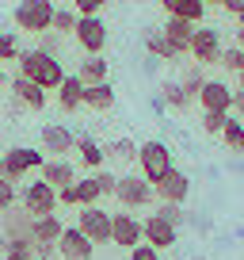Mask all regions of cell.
I'll list each match as a JSON object with an SVG mask.
<instances>
[{
	"label": "cell",
	"mask_w": 244,
	"mask_h": 260,
	"mask_svg": "<svg viewBox=\"0 0 244 260\" xmlns=\"http://www.w3.org/2000/svg\"><path fill=\"white\" fill-rule=\"evenodd\" d=\"M19 77H27V81H34L38 88L46 92H57V84L65 81V65H61V57H50L42 54V50H19Z\"/></svg>",
	"instance_id": "obj_1"
},
{
	"label": "cell",
	"mask_w": 244,
	"mask_h": 260,
	"mask_svg": "<svg viewBox=\"0 0 244 260\" xmlns=\"http://www.w3.org/2000/svg\"><path fill=\"white\" fill-rule=\"evenodd\" d=\"M114 199H118L122 211H145L153 207L156 191L141 172H118V187H114Z\"/></svg>",
	"instance_id": "obj_2"
},
{
	"label": "cell",
	"mask_w": 244,
	"mask_h": 260,
	"mask_svg": "<svg viewBox=\"0 0 244 260\" xmlns=\"http://www.w3.org/2000/svg\"><path fill=\"white\" fill-rule=\"evenodd\" d=\"M138 172L149 180V184H156V180L164 176V172L172 169V149H168V142H160V138H149V142H141L138 146Z\"/></svg>",
	"instance_id": "obj_3"
},
{
	"label": "cell",
	"mask_w": 244,
	"mask_h": 260,
	"mask_svg": "<svg viewBox=\"0 0 244 260\" xmlns=\"http://www.w3.org/2000/svg\"><path fill=\"white\" fill-rule=\"evenodd\" d=\"M42 149L34 146H12L8 153L0 157V180H12V184H19L23 176H31L34 169H42Z\"/></svg>",
	"instance_id": "obj_4"
},
{
	"label": "cell",
	"mask_w": 244,
	"mask_h": 260,
	"mask_svg": "<svg viewBox=\"0 0 244 260\" xmlns=\"http://www.w3.org/2000/svg\"><path fill=\"white\" fill-rule=\"evenodd\" d=\"M54 0H19L16 12H12V19H16L19 31H31V35H42L50 31V23H54Z\"/></svg>",
	"instance_id": "obj_5"
},
{
	"label": "cell",
	"mask_w": 244,
	"mask_h": 260,
	"mask_svg": "<svg viewBox=\"0 0 244 260\" xmlns=\"http://www.w3.org/2000/svg\"><path fill=\"white\" fill-rule=\"evenodd\" d=\"M19 207H23L31 218H42V214H57V191L38 176V180H31L27 187H19Z\"/></svg>",
	"instance_id": "obj_6"
},
{
	"label": "cell",
	"mask_w": 244,
	"mask_h": 260,
	"mask_svg": "<svg viewBox=\"0 0 244 260\" xmlns=\"http://www.w3.org/2000/svg\"><path fill=\"white\" fill-rule=\"evenodd\" d=\"M76 230H80L84 237H88L92 245H111V214L103 211V207H76V222H73Z\"/></svg>",
	"instance_id": "obj_7"
},
{
	"label": "cell",
	"mask_w": 244,
	"mask_h": 260,
	"mask_svg": "<svg viewBox=\"0 0 244 260\" xmlns=\"http://www.w3.org/2000/svg\"><path fill=\"white\" fill-rule=\"evenodd\" d=\"M221 31L218 27H195V35H191V46H187V54L195 57L198 65H218V57H221Z\"/></svg>",
	"instance_id": "obj_8"
},
{
	"label": "cell",
	"mask_w": 244,
	"mask_h": 260,
	"mask_svg": "<svg viewBox=\"0 0 244 260\" xmlns=\"http://www.w3.org/2000/svg\"><path fill=\"white\" fill-rule=\"evenodd\" d=\"M153 191H156V199H160V203H179V207H183V203H187V195H191V176H187L183 169H176V165H172V169L153 184Z\"/></svg>",
	"instance_id": "obj_9"
},
{
	"label": "cell",
	"mask_w": 244,
	"mask_h": 260,
	"mask_svg": "<svg viewBox=\"0 0 244 260\" xmlns=\"http://www.w3.org/2000/svg\"><path fill=\"white\" fill-rule=\"evenodd\" d=\"M73 39H76V46H80L84 54H103V46H107V23L99 16H80V19H76Z\"/></svg>",
	"instance_id": "obj_10"
},
{
	"label": "cell",
	"mask_w": 244,
	"mask_h": 260,
	"mask_svg": "<svg viewBox=\"0 0 244 260\" xmlns=\"http://www.w3.org/2000/svg\"><path fill=\"white\" fill-rule=\"evenodd\" d=\"M111 245H118V249H134V245H141V218L134 211L111 214Z\"/></svg>",
	"instance_id": "obj_11"
},
{
	"label": "cell",
	"mask_w": 244,
	"mask_h": 260,
	"mask_svg": "<svg viewBox=\"0 0 244 260\" xmlns=\"http://www.w3.org/2000/svg\"><path fill=\"white\" fill-rule=\"evenodd\" d=\"M198 104H202V111H233V88H229L221 77H206V84L198 88Z\"/></svg>",
	"instance_id": "obj_12"
},
{
	"label": "cell",
	"mask_w": 244,
	"mask_h": 260,
	"mask_svg": "<svg viewBox=\"0 0 244 260\" xmlns=\"http://www.w3.org/2000/svg\"><path fill=\"white\" fill-rule=\"evenodd\" d=\"M141 241L153 245L156 252H164V249H172V245L179 241V230L172 226V222H164V218H156V214H149V218L141 222Z\"/></svg>",
	"instance_id": "obj_13"
},
{
	"label": "cell",
	"mask_w": 244,
	"mask_h": 260,
	"mask_svg": "<svg viewBox=\"0 0 244 260\" xmlns=\"http://www.w3.org/2000/svg\"><path fill=\"white\" fill-rule=\"evenodd\" d=\"M76 146V134L69 126H61V122H46L42 126V153L50 157H69Z\"/></svg>",
	"instance_id": "obj_14"
},
{
	"label": "cell",
	"mask_w": 244,
	"mask_h": 260,
	"mask_svg": "<svg viewBox=\"0 0 244 260\" xmlns=\"http://www.w3.org/2000/svg\"><path fill=\"white\" fill-rule=\"evenodd\" d=\"M57 252H61V260H92L96 256V245H92L76 226H65L61 237H57Z\"/></svg>",
	"instance_id": "obj_15"
},
{
	"label": "cell",
	"mask_w": 244,
	"mask_h": 260,
	"mask_svg": "<svg viewBox=\"0 0 244 260\" xmlns=\"http://www.w3.org/2000/svg\"><path fill=\"white\" fill-rule=\"evenodd\" d=\"M38 172H42V180H46L54 191H61V187L76 184V165L69 161V157H46Z\"/></svg>",
	"instance_id": "obj_16"
},
{
	"label": "cell",
	"mask_w": 244,
	"mask_h": 260,
	"mask_svg": "<svg viewBox=\"0 0 244 260\" xmlns=\"http://www.w3.org/2000/svg\"><path fill=\"white\" fill-rule=\"evenodd\" d=\"M31 214L23 211V207H8V211L0 214V234L8 237V241H31Z\"/></svg>",
	"instance_id": "obj_17"
},
{
	"label": "cell",
	"mask_w": 244,
	"mask_h": 260,
	"mask_svg": "<svg viewBox=\"0 0 244 260\" xmlns=\"http://www.w3.org/2000/svg\"><path fill=\"white\" fill-rule=\"evenodd\" d=\"M12 96H16V104L27 107V111H42V107L50 104V92L38 88L34 81H27V77H16V81H12Z\"/></svg>",
	"instance_id": "obj_18"
},
{
	"label": "cell",
	"mask_w": 244,
	"mask_h": 260,
	"mask_svg": "<svg viewBox=\"0 0 244 260\" xmlns=\"http://www.w3.org/2000/svg\"><path fill=\"white\" fill-rule=\"evenodd\" d=\"M76 157H80V165L88 172H99V169H107V153H103V146H99L96 138H92V134H80V138H76Z\"/></svg>",
	"instance_id": "obj_19"
},
{
	"label": "cell",
	"mask_w": 244,
	"mask_h": 260,
	"mask_svg": "<svg viewBox=\"0 0 244 260\" xmlns=\"http://www.w3.org/2000/svg\"><path fill=\"white\" fill-rule=\"evenodd\" d=\"M57 107H61V111H76V107H84V81L76 73H65V81L57 84Z\"/></svg>",
	"instance_id": "obj_20"
},
{
	"label": "cell",
	"mask_w": 244,
	"mask_h": 260,
	"mask_svg": "<svg viewBox=\"0 0 244 260\" xmlns=\"http://www.w3.org/2000/svg\"><path fill=\"white\" fill-rule=\"evenodd\" d=\"M61 230H65V222L57 218V214H42V218L31 222V241L34 245H57Z\"/></svg>",
	"instance_id": "obj_21"
},
{
	"label": "cell",
	"mask_w": 244,
	"mask_h": 260,
	"mask_svg": "<svg viewBox=\"0 0 244 260\" xmlns=\"http://www.w3.org/2000/svg\"><path fill=\"white\" fill-rule=\"evenodd\" d=\"M160 31H164V39H168L172 46L179 50V54H187V46H191V35H195V23H187V19H179V16H168Z\"/></svg>",
	"instance_id": "obj_22"
},
{
	"label": "cell",
	"mask_w": 244,
	"mask_h": 260,
	"mask_svg": "<svg viewBox=\"0 0 244 260\" xmlns=\"http://www.w3.org/2000/svg\"><path fill=\"white\" fill-rule=\"evenodd\" d=\"M103 153H107L111 165H122V172H126V165L138 161V142H134V138H114V142L103 146Z\"/></svg>",
	"instance_id": "obj_23"
},
{
	"label": "cell",
	"mask_w": 244,
	"mask_h": 260,
	"mask_svg": "<svg viewBox=\"0 0 244 260\" xmlns=\"http://www.w3.org/2000/svg\"><path fill=\"white\" fill-rule=\"evenodd\" d=\"M107 69H111V65H107L103 54H84V61L76 65V77H80L84 84H103L107 81Z\"/></svg>",
	"instance_id": "obj_24"
},
{
	"label": "cell",
	"mask_w": 244,
	"mask_h": 260,
	"mask_svg": "<svg viewBox=\"0 0 244 260\" xmlns=\"http://www.w3.org/2000/svg\"><path fill=\"white\" fill-rule=\"evenodd\" d=\"M145 50H149V57H156V61H179V57H183L168 39H164V31H153V27L145 31Z\"/></svg>",
	"instance_id": "obj_25"
},
{
	"label": "cell",
	"mask_w": 244,
	"mask_h": 260,
	"mask_svg": "<svg viewBox=\"0 0 244 260\" xmlns=\"http://www.w3.org/2000/svg\"><path fill=\"white\" fill-rule=\"evenodd\" d=\"M84 107H92V111H111L114 107V88L111 84H84Z\"/></svg>",
	"instance_id": "obj_26"
},
{
	"label": "cell",
	"mask_w": 244,
	"mask_h": 260,
	"mask_svg": "<svg viewBox=\"0 0 244 260\" xmlns=\"http://www.w3.org/2000/svg\"><path fill=\"white\" fill-rule=\"evenodd\" d=\"M160 104H164V107H172V111H187L195 100H191L187 92L179 88V81H164V88H160Z\"/></svg>",
	"instance_id": "obj_27"
},
{
	"label": "cell",
	"mask_w": 244,
	"mask_h": 260,
	"mask_svg": "<svg viewBox=\"0 0 244 260\" xmlns=\"http://www.w3.org/2000/svg\"><path fill=\"white\" fill-rule=\"evenodd\" d=\"M221 142H225V149H229V153H240V157H244V119L229 115L225 130H221Z\"/></svg>",
	"instance_id": "obj_28"
},
{
	"label": "cell",
	"mask_w": 244,
	"mask_h": 260,
	"mask_svg": "<svg viewBox=\"0 0 244 260\" xmlns=\"http://www.w3.org/2000/svg\"><path fill=\"white\" fill-rule=\"evenodd\" d=\"M76 19H80V16H76L73 4H57V8H54V23H50V31H54V35H73V31H76Z\"/></svg>",
	"instance_id": "obj_29"
},
{
	"label": "cell",
	"mask_w": 244,
	"mask_h": 260,
	"mask_svg": "<svg viewBox=\"0 0 244 260\" xmlns=\"http://www.w3.org/2000/svg\"><path fill=\"white\" fill-rule=\"evenodd\" d=\"M76 199H80V207H96L99 203V199H103V195H99V184H96V176H92V172H88V176H76Z\"/></svg>",
	"instance_id": "obj_30"
},
{
	"label": "cell",
	"mask_w": 244,
	"mask_h": 260,
	"mask_svg": "<svg viewBox=\"0 0 244 260\" xmlns=\"http://www.w3.org/2000/svg\"><path fill=\"white\" fill-rule=\"evenodd\" d=\"M202 84H206V73H202V65H187V73L179 77V88H183V92H187L191 100H195Z\"/></svg>",
	"instance_id": "obj_31"
},
{
	"label": "cell",
	"mask_w": 244,
	"mask_h": 260,
	"mask_svg": "<svg viewBox=\"0 0 244 260\" xmlns=\"http://www.w3.org/2000/svg\"><path fill=\"white\" fill-rule=\"evenodd\" d=\"M0 256L4 260H34V241H8Z\"/></svg>",
	"instance_id": "obj_32"
},
{
	"label": "cell",
	"mask_w": 244,
	"mask_h": 260,
	"mask_svg": "<svg viewBox=\"0 0 244 260\" xmlns=\"http://www.w3.org/2000/svg\"><path fill=\"white\" fill-rule=\"evenodd\" d=\"M34 50H42V54H50V57H61L65 42H61V35H54V31H42V35H38V46H34Z\"/></svg>",
	"instance_id": "obj_33"
},
{
	"label": "cell",
	"mask_w": 244,
	"mask_h": 260,
	"mask_svg": "<svg viewBox=\"0 0 244 260\" xmlns=\"http://www.w3.org/2000/svg\"><path fill=\"white\" fill-rule=\"evenodd\" d=\"M92 176H96V184H99V195H111L114 199V187H118V172H111V169H99V172H92Z\"/></svg>",
	"instance_id": "obj_34"
},
{
	"label": "cell",
	"mask_w": 244,
	"mask_h": 260,
	"mask_svg": "<svg viewBox=\"0 0 244 260\" xmlns=\"http://www.w3.org/2000/svg\"><path fill=\"white\" fill-rule=\"evenodd\" d=\"M240 57H244V50H240V46H229V50H221L218 65L225 69V73H240Z\"/></svg>",
	"instance_id": "obj_35"
},
{
	"label": "cell",
	"mask_w": 244,
	"mask_h": 260,
	"mask_svg": "<svg viewBox=\"0 0 244 260\" xmlns=\"http://www.w3.org/2000/svg\"><path fill=\"white\" fill-rule=\"evenodd\" d=\"M19 203V184H12V180H0V214L8 211V207Z\"/></svg>",
	"instance_id": "obj_36"
},
{
	"label": "cell",
	"mask_w": 244,
	"mask_h": 260,
	"mask_svg": "<svg viewBox=\"0 0 244 260\" xmlns=\"http://www.w3.org/2000/svg\"><path fill=\"white\" fill-rule=\"evenodd\" d=\"M156 218H164V222H172V226H183V207H179V203H160V207H156Z\"/></svg>",
	"instance_id": "obj_37"
},
{
	"label": "cell",
	"mask_w": 244,
	"mask_h": 260,
	"mask_svg": "<svg viewBox=\"0 0 244 260\" xmlns=\"http://www.w3.org/2000/svg\"><path fill=\"white\" fill-rule=\"evenodd\" d=\"M19 57V42L12 31H0V61H16Z\"/></svg>",
	"instance_id": "obj_38"
},
{
	"label": "cell",
	"mask_w": 244,
	"mask_h": 260,
	"mask_svg": "<svg viewBox=\"0 0 244 260\" xmlns=\"http://www.w3.org/2000/svg\"><path fill=\"white\" fill-rule=\"evenodd\" d=\"M225 122H229L225 111H202V130H206V134H221Z\"/></svg>",
	"instance_id": "obj_39"
},
{
	"label": "cell",
	"mask_w": 244,
	"mask_h": 260,
	"mask_svg": "<svg viewBox=\"0 0 244 260\" xmlns=\"http://www.w3.org/2000/svg\"><path fill=\"white\" fill-rule=\"evenodd\" d=\"M76 8V16H99V12L107 8V0H69Z\"/></svg>",
	"instance_id": "obj_40"
},
{
	"label": "cell",
	"mask_w": 244,
	"mask_h": 260,
	"mask_svg": "<svg viewBox=\"0 0 244 260\" xmlns=\"http://www.w3.org/2000/svg\"><path fill=\"white\" fill-rule=\"evenodd\" d=\"M240 81H236V88H233V111L229 115H236V119H244V73H236Z\"/></svg>",
	"instance_id": "obj_41"
},
{
	"label": "cell",
	"mask_w": 244,
	"mask_h": 260,
	"mask_svg": "<svg viewBox=\"0 0 244 260\" xmlns=\"http://www.w3.org/2000/svg\"><path fill=\"white\" fill-rule=\"evenodd\" d=\"M130 260H164V256L153 249V245L141 241V245H134V249H130Z\"/></svg>",
	"instance_id": "obj_42"
},
{
	"label": "cell",
	"mask_w": 244,
	"mask_h": 260,
	"mask_svg": "<svg viewBox=\"0 0 244 260\" xmlns=\"http://www.w3.org/2000/svg\"><path fill=\"white\" fill-rule=\"evenodd\" d=\"M57 207H80V199H76V187H73V184L57 191Z\"/></svg>",
	"instance_id": "obj_43"
},
{
	"label": "cell",
	"mask_w": 244,
	"mask_h": 260,
	"mask_svg": "<svg viewBox=\"0 0 244 260\" xmlns=\"http://www.w3.org/2000/svg\"><path fill=\"white\" fill-rule=\"evenodd\" d=\"M34 260H57V245H34Z\"/></svg>",
	"instance_id": "obj_44"
},
{
	"label": "cell",
	"mask_w": 244,
	"mask_h": 260,
	"mask_svg": "<svg viewBox=\"0 0 244 260\" xmlns=\"http://www.w3.org/2000/svg\"><path fill=\"white\" fill-rule=\"evenodd\" d=\"M221 8H225L229 16H240V8H244V0H221Z\"/></svg>",
	"instance_id": "obj_45"
},
{
	"label": "cell",
	"mask_w": 244,
	"mask_h": 260,
	"mask_svg": "<svg viewBox=\"0 0 244 260\" xmlns=\"http://www.w3.org/2000/svg\"><path fill=\"white\" fill-rule=\"evenodd\" d=\"M160 4H164V12H168V16H179V8H183L187 0H160Z\"/></svg>",
	"instance_id": "obj_46"
},
{
	"label": "cell",
	"mask_w": 244,
	"mask_h": 260,
	"mask_svg": "<svg viewBox=\"0 0 244 260\" xmlns=\"http://www.w3.org/2000/svg\"><path fill=\"white\" fill-rule=\"evenodd\" d=\"M236 46L244 50V27H236Z\"/></svg>",
	"instance_id": "obj_47"
},
{
	"label": "cell",
	"mask_w": 244,
	"mask_h": 260,
	"mask_svg": "<svg viewBox=\"0 0 244 260\" xmlns=\"http://www.w3.org/2000/svg\"><path fill=\"white\" fill-rule=\"evenodd\" d=\"M4 84H8V77H4V69H0V88H4Z\"/></svg>",
	"instance_id": "obj_48"
},
{
	"label": "cell",
	"mask_w": 244,
	"mask_h": 260,
	"mask_svg": "<svg viewBox=\"0 0 244 260\" xmlns=\"http://www.w3.org/2000/svg\"><path fill=\"white\" fill-rule=\"evenodd\" d=\"M4 245H8V237H4V234H0V252H4Z\"/></svg>",
	"instance_id": "obj_49"
},
{
	"label": "cell",
	"mask_w": 244,
	"mask_h": 260,
	"mask_svg": "<svg viewBox=\"0 0 244 260\" xmlns=\"http://www.w3.org/2000/svg\"><path fill=\"white\" fill-rule=\"evenodd\" d=\"M202 4H206V8H210V4H221V0H202Z\"/></svg>",
	"instance_id": "obj_50"
},
{
	"label": "cell",
	"mask_w": 244,
	"mask_h": 260,
	"mask_svg": "<svg viewBox=\"0 0 244 260\" xmlns=\"http://www.w3.org/2000/svg\"><path fill=\"white\" fill-rule=\"evenodd\" d=\"M236 19H240V27H244V8H240V16H236Z\"/></svg>",
	"instance_id": "obj_51"
},
{
	"label": "cell",
	"mask_w": 244,
	"mask_h": 260,
	"mask_svg": "<svg viewBox=\"0 0 244 260\" xmlns=\"http://www.w3.org/2000/svg\"><path fill=\"white\" fill-rule=\"evenodd\" d=\"M240 73H244V57H240Z\"/></svg>",
	"instance_id": "obj_52"
},
{
	"label": "cell",
	"mask_w": 244,
	"mask_h": 260,
	"mask_svg": "<svg viewBox=\"0 0 244 260\" xmlns=\"http://www.w3.org/2000/svg\"><path fill=\"white\" fill-rule=\"evenodd\" d=\"M54 4H57V0H54ZM61 4H65V0H61Z\"/></svg>",
	"instance_id": "obj_53"
}]
</instances>
